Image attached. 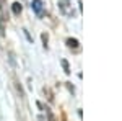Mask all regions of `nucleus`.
<instances>
[{
	"instance_id": "nucleus-1",
	"label": "nucleus",
	"mask_w": 122,
	"mask_h": 121,
	"mask_svg": "<svg viewBox=\"0 0 122 121\" xmlns=\"http://www.w3.org/2000/svg\"><path fill=\"white\" fill-rule=\"evenodd\" d=\"M42 5H44V3H42V0H33V2H31V8L34 10L36 13H41Z\"/></svg>"
},
{
	"instance_id": "nucleus-2",
	"label": "nucleus",
	"mask_w": 122,
	"mask_h": 121,
	"mask_svg": "<svg viewBox=\"0 0 122 121\" xmlns=\"http://www.w3.org/2000/svg\"><path fill=\"white\" fill-rule=\"evenodd\" d=\"M67 44H68L70 49H73V51H76L80 47V43H78V39H75V38H68L67 39Z\"/></svg>"
},
{
	"instance_id": "nucleus-3",
	"label": "nucleus",
	"mask_w": 122,
	"mask_h": 121,
	"mask_svg": "<svg viewBox=\"0 0 122 121\" xmlns=\"http://www.w3.org/2000/svg\"><path fill=\"white\" fill-rule=\"evenodd\" d=\"M11 10H13L15 15H20V13H21V3H20V2H15V3L11 5Z\"/></svg>"
},
{
	"instance_id": "nucleus-4",
	"label": "nucleus",
	"mask_w": 122,
	"mask_h": 121,
	"mask_svg": "<svg viewBox=\"0 0 122 121\" xmlns=\"http://www.w3.org/2000/svg\"><path fill=\"white\" fill-rule=\"evenodd\" d=\"M60 64H62V67H64L65 74H70V67H68V62H67L65 59H62V61H60Z\"/></svg>"
},
{
	"instance_id": "nucleus-5",
	"label": "nucleus",
	"mask_w": 122,
	"mask_h": 121,
	"mask_svg": "<svg viewBox=\"0 0 122 121\" xmlns=\"http://www.w3.org/2000/svg\"><path fill=\"white\" fill-rule=\"evenodd\" d=\"M42 110H46V113H47V118H49V121H56V118H54V115H52V111H51L49 108H42Z\"/></svg>"
},
{
	"instance_id": "nucleus-6",
	"label": "nucleus",
	"mask_w": 122,
	"mask_h": 121,
	"mask_svg": "<svg viewBox=\"0 0 122 121\" xmlns=\"http://www.w3.org/2000/svg\"><path fill=\"white\" fill-rule=\"evenodd\" d=\"M59 5H60V8L64 10V12H67V5H68V2H67V0H62Z\"/></svg>"
},
{
	"instance_id": "nucleus-7",
	"label": "nucleus",
	"mask_w": 122,
	"mask_h": 121,
	"mask_svg": "<svg viewBox=\"0 0 122 121\" xmlns=\"http://www.w3.org/2000/svg\"><path fill=\"white\" fill-rule=\"evenodd\" d=\"M42 41H44V46H47V35H42Z\"/></svg>"
}]
</instances>
